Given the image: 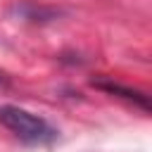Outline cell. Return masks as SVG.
Returning <instances> with one entry per match:
<instances>
[{
    "label": "cell",
    "mask_w": 152,
    "mask_h": 152,
    "mask_svg": "<svg viewBox=\"0 0 152 152\" xmlns=\"http://www.w3.org/2000/svg\"><path fill=\"white\" fill-rule=\"evenodd\" d=\"M0 121L24 142H31V145H45V142H52L57 138V131L40 116L26 112V109H19V107H2L0 109Z\"/></svg>",
    "instance_id": "cell-1"
},
{
    "label": "cell",
    "mask_w": 152,
    "mask_h": 152,
    "mask_svg": "<svg viewBox=\"0 0 152 152\" xmlns=\"http://www.w3.org/2000/svg\"><path fill=\"white\" fill-rule=\"evenodd\" d=\"M100 88H104L107 93H121L124 97H128V100H138L145 109H147V100L140 95V93H135V90H128V88H121V86H116V83H97Z\"/></svg>",
    "instance_id": "cell-2"
}]
</instances>
